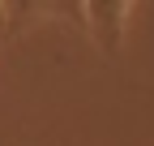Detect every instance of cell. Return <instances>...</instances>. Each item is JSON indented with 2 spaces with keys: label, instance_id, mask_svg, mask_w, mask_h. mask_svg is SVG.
Segmentation results:
<instances>
[{
  "label": "cell",
  "instance_id": "obj_1",
  "mask_svg": "<svg viewBox=\"0 0 154 146\" xmlns=\"http://www.w3.org/2000/svg\"><path fill=\"white\" fill-rule=\"evenodd\" d=\"M90 17V34L99 39L103 52H120L124 43V26H128V5L124 0H99V5H86Z\"/></svg>",
  "mask_w": 154,
  "mask_h": 146
}]
</instances>
